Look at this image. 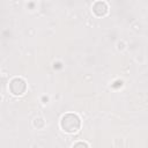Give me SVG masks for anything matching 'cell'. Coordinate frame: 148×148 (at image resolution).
<instances>
[{
	"instance_id": "obj_2",
	"label": "cell",
	"mask_w": 148,
	"mask_h": 148,
	"mask_svg": "<svg viewBox=\"0 0 148 148\" xmlns=\"http://www.w3.org/2000/svg\"><path fill=\"white\" fill-rule=\"evenodd\" d=\"M9 89L14 95H23L27 89V83L21 77H15L9 83Z\"/></svg>"
},
{
	"instance_id": "obj_4",
	"label": "cell",
	"mask_w": 148,
	"mask_h": 148,
	"mask_svg": "<svg viewBox=\"0 0 148 148\" xmlns=\"http://www.w3.org/2000/svg\"><path fill=\"white\" fill-rule=\"evenodd\" d=\"M73 148H89V146L86 143V142H76L74 146H73Z\"/></svg>"
},
{
	"instance_id": "obj_3",
	"label": "cell",
	"mask_w": 148,
	"mask_h": 148,
	"mask_svg": "<svg viewBox=\"0 0 148 148\" xmlns=\"http://www.w3.org/2000/svg\"><path fill=\"white\" fill-rule=\"evenodd\" d=\"M92 12L97 16H103L108 13V5L104 1H97L92 6Z\"/></svg>"
},
{
	"instance_id": "obj_1",
	"label": "cell",
	"mask_w": 148,
	"mask_h": 148,
	"mask_svg": "<svg viewBox=\"0 0 148 148\" xmlns=\"http://www.w3.org/2000/svg\"><path fill=\"white\" fill-rule=\"evenodd\" d=\"M60 126L67 133H75L81 126V120L74 113H66L60 120Z\"/></svg>"
}]
</instances>
